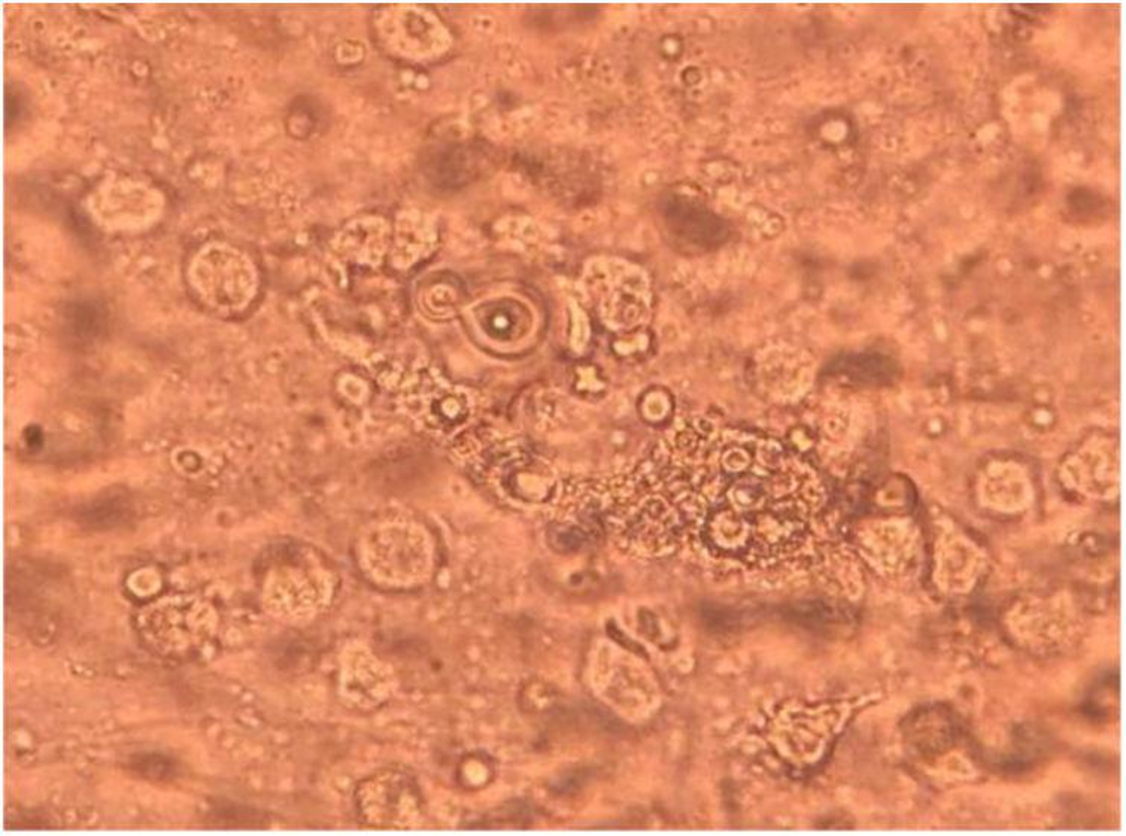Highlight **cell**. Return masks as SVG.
<instances>
[{
    "instance_id": "1",
    "label": "cell",
    "mask_w": 1126,
    "mask_h": 836,
    "mask_svg": "<svg viewBox=\"0 0 1126 836\" xmlns=\"http://www.w3.org/2000/svg\"><path fill=\"white\" fill-rule=\"evenodd\" d=\"M639 472L677 535L696 522L710 549L745 561L794 549L822 501L820 477L799 455L700 419L677 428Z\"/></svg>"
},
{
    "instance_id": "2",
    "label": "cell",
    "mask_w": 1126,
    "mask_h": 836,
    "mask_svg": "<svg viewBox=\"0 0 1126 836\" xmlns=\"http://www.w3.org/2000/svg\"><path fill=\"white\" fill-rule=\"evenodd\" d=\"M472 440L471 452L460 451L471 469L492 488L521 502H542L556 491V477L516 440L485 438Z\"/></svg>"
},
{
    "instance_id": "3",
    "label": "cell",
    "mask_w": 1126,
    "mask_h": 836,
    "mask_svg": "<svg viewBox=\"0 0 1126 836\" xmlns=\"http://www.w3.org/2000/svg\"><path fill=\"white\" fill-rule=\"evenodd\" d=\"M190 282L197 294L218 311L244 309L256 294L257 275L241 251L212 243L193 258Z\"/></svg>"
},
{
    "instance_id": "4",
    "label": "cell",
    "mask_w": 1126,
    "mask_h": 836,
    "mask_svg": "<svg viewBox=\"0 0 1126 836\" xmlns=\"http://www.w3.org/2000/svg\"><path fill=\"white\" fill-rule=\"evenodd\" d=\"M365 554L372 570L386 578H415L429 564L425 535L408 525H386L372 533Z\"/></svg>"
},
{
    "instance_id": "5",
    "label": "cell",
    "mask_w": 1126,
    "mask_h": 836,
    "mask_svg": "<svg viewBox=\"0 0 1126 836\" xmlns=\"http://www.w3.org/2000/svg\"><path fill=\"white\" fill-rule=\"evenodd\" d=\"M518 304H496V307L485 309L483 318H479L485 336L490 337L499 344H511L527 335L529 316L527 312H518Z\"/></svg>"
},
{
    "instance_id": "6",
    "label": "cell",
    "mask_w": 1126,
    "mask_h": 836,
    "mask_svg": "<svg viewBox=\"0 0 1126 836\" xmlns=\"http://www.w3.org/2000/svg\"><path fill=\"white\" fill-rule=\"evenodd\" d=\"M685 205V204H684ZM670 222H672V229L680 233L682 237L692 243H710L721 241L722 229L721 224L715 217H709L708 212L698 211L694 206H684V208H675Z\"/></svg>"
},
{
    "instance_id": "7",
    "label": "cell",
    "mask_w": 1126,
    "mask_h": 836,
    "mask_svg": "<svg viewBox=\"0 0 1126 836\" xmlns=\"http://www.w3.org/2000/svg\"><path fill=\"white\" fill-rule=\"evenodd\" d=\"M131 766L139 776L147 780L167 781L175 776L174 762L167 759L166 756L158 755V753L137 756Z\"/></svg>"
},
{
    "instance_id": "8",
    "label": "cell",
    "mask_w": 1126,
    "mask_h": 836,
    "mask_svg": "<svg viewBox=\"0 0 1126 836\" xmlns=\"http://www.w3.org/2000/svg\"><path fill=\"white\" fill-rule=\"evenodd\" d=\"M640 411H642L645 421L657 423V426L664 423L672 416V398H670L669 393L661 388L648 391L643 395L642 403H640Z\"/></svg>"
},
{
    "instance_id": "9",
    "label": "cell",
    "mask_w": 1126,
    "mask_h": 836,
    "mask_svg": "<svg viewBox=\"0 0 1126 836\" xmlns=\"http://www.w3.org/2000/svg\"><path fill=\"white\" fill-rule=\"evenodd\" d=\"M71 324L82 336L97 333L104 325V312L93 303H78L71 311Z\"/></svg>"
}]
</instances>
